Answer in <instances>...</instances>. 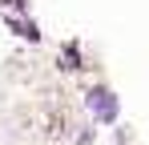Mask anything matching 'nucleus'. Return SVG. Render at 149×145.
<instances>
[{"label": "nucleus", "mask_w": 149, "mask_h": 145, "mask_svg": "<svg viewBox=\"0 0 149 145\" xmlns=\"http://www.w3.org/2000/svg\"><path fill=\"white\" fill-rule=\"evenodd\" d=\"M89 105L97 109L101 121H113V117H117V101H113V93H105V89H93V93H89Z\"/></svg>", "instance_id": "1"}, {"label": "nucleus", "mask_w": 149, "mask_h": 145, "mask_svg": "<svg viewBox=\"0 0 149 145\" xmlns=\"http://www.w3.org/2000/svg\"><path fill=\"white\" fill-rule=\"evenodd\" d=\"M0 4H20V0H0Z\"/></svg>", "instance_id": "2"}]
</instances>
